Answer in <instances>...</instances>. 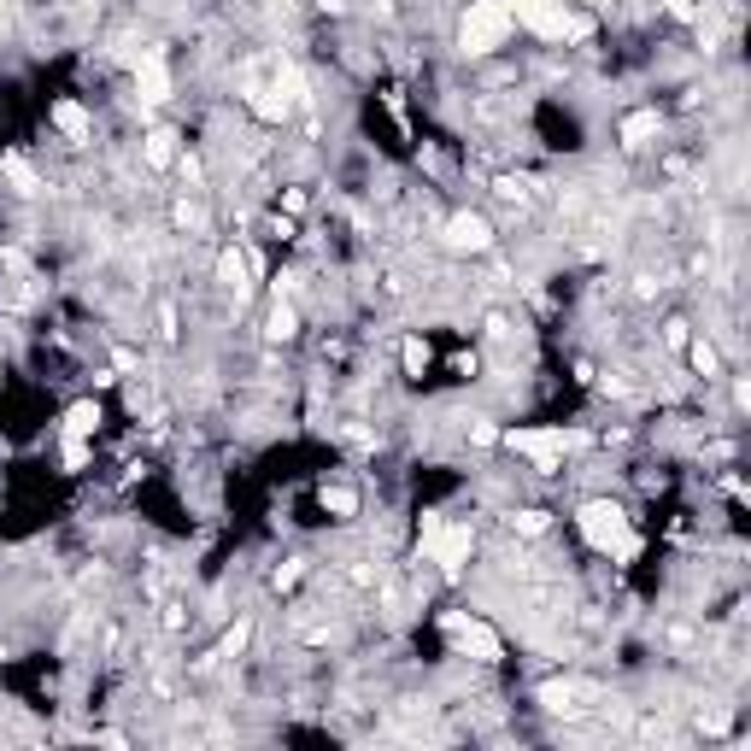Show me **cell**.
I'll return each instance as SVG.
<instances>
[{
  "label": "cell",
  "mask_w": 751,
  "mask_h": 751,
  "mask_svg": "<svg viewBox=\"0 0 751 751\" xmlns=\"http://www.w3.org/2000/svg\"><path fill=\"white\" fill-rule=\"evenodd\" d=\"M505 12H511V24H523L546 42H587L593 36V18L570 12L564 0H505Z\"/></svg>",
  "instance_id": "obj_1"
},
{
  "label": "cell",
  "mask_w": 751,
  "mask_h": 751,
  "mask_svg": "<svg viewBox=\"0 0 751 751\" xmlns=\"http://www.w3.org/2000/svg\"><path fill=\"white\" fill-rule=\"evenodd\" d=\"M499 441L511 446V452H523L534 470H558L564 464V452H575V446H587V435L581 429H564V423H546V429H505Z\"/></svg>",
  "instance_id": "obj_2"
},
{
  "label": "cell",
  "mask_w": 751,
  "mask_h": 751,
  "mask_svg": "<svg viewBox=\"0 0 751 751\" xmlns=\"http://www.w3.org/2000/svg\"><path fill=\"white\" fill-rule=\"evenodd\" d=\"M581 534H587V546L605 552V558H634V552H640V540H634V529H628V511L611 505V499L581 505Z\"/></svg>",
  "instance_id": "obj_3"
},
{
  "label": "cell",
  "mask_w": 751,
  "mask_h": 751,
  "mask_svg": "<svg viewBox=\"0 0 751 751\" xmlns=\"http://www.w3.org/2000/svg\"><path fill=\"white\" fill-rule=\"evenodd\" d=\"M511 42V12L505 0H470L464 24H458V47L464 53H493V47Z\"/></svg>",
  "instance_id": "obj_4"
},
{
  "label": "cell",
  "mask_w": 751,
  "mask_h": 751,
  "mask_svg": "<svg viewBox=\"0 0 751 751\" xmlns=\"http://www.w3.org/2000/svg\"><path fill=\"white\" fill-rule=\"evenodd\" d=\"M423 546H429V558H435L446 575H458L470 564L476 529H470V523H423Z\"/></svg>",
  "instance_id": "obj_5"
},
{
  "label": "cell",
  "mask_w": 751,
  "mask_h": 751,
  "mask_svg": "<svg viewBox=\"0 0 751 751\" xmlns=\"http://www.w3.org/2000/svg\"><path fill=\"white\" fill-rule=\"evenodd\" d=\"M446 634L458 640V652H464V658H476V663H499V658H505L499 634H493L487 622H476V617H446Z\"/></svg>",
  "instance_id": "obj_6"
},
{
  "label": "cell",
  "mask_w": 751,
  "mask_h": 751,
  "mask_svg": "<svg viewBox=\"0 0 751 751\" xmlns=\"http://www.w3.org/2000/svg\"><path fill=\"white\" fill-rule=\"evenodd\" d=\"M446 247H452V253H487V247H493V223H487L482 212L446 218Z\"/></svg>",
  "instance_id": "obj_7"
},
{
  "label": "cell",
  "mask_w": 751,
  "mask_h": 751,
  "mask_svg": "<svg viewBox=\"0 0 751 751\" xmlns=\"http://www.w3.org/2000/svg\"><path fill=\"white\" fill-rule=\"evenodd\" d=\"M47 118H53V130L65 135L71 147H83V141L94 135V118H89V106H83V100H53V112H47Z\"/></svg>",
  "instance_id": "obj_8"
},
{
  "label": "cell",
  "mask_w": 751,
  "mask_h": 751,
  "mask_svg": "<svg viewBox=\"0 0 751 751\" xmlns=\"http://www.w3.org/2000/svg\"><path fill=\"white\" fill-rule=\"evenodd\" d=\"M135 94H141L147 106L171 100V71H165V59H159V53H147V59L135 65Z\"/></svg>",
  "instance_id": "obj_9"
},
{
  "label": "cell",
  "mask_w": 751,
  "mask_h": 751,
  "mask_svg": "<svg viewBox=\"0 0 751 751\" xmlns=\"http://www.w3.org/2000/svg\"><path fill=\"white\" fill-rule=\"evenodd\" d=\"M658 130H663L658 106H646V112H628V118H622V141H628V147H646Z\"/></svg>",
  "instance_id": "obj_10"
},
{
  "label": "cell",
  "mask_w": 751,
  "mask_h": 751,
  "mask_svg": "<svg viewBox=\"0 0 751 751\" xmlns=\"http://www.w3.org/2000/svg\"><path fill=\"white\" fill-rule=\"evenodd\" d=\"M94 429H100V405H94V399H77V405L65 411V435H77V441H89Z\"/></svg>",
  "instance_id": "obj_11"
},
{
  "label": "cell",
  "mask_w": 751,
  "mask_h": 751,
  "mask_svg": "<svg viewBox=\"0 0 751 751\" xmlns=\"http://www.w3.org/2000/svg\"><path fill=\"white\" fill-rule=\"evenodd\" d=\"M323 511L347 523V517H358V493L353 487H323Z\"/></svg>",
  "instance_id": "obj_12"
},
{
  "label": "cell",
  "mask_w": 751,
  "mask_h": 751,
  "mask_svg": "<svg viewBox=\"0 0 751 751\" xmlns=\"http://www.w3.org/2000/svg\"><path fill=\"white\" fill-rule=\"evenodd\" d=\"M265 335H270V341H294V335H300V311H294V306H276V311H270V323H265Z\"/></svg>",
  "instance_id": "obj_13"
},
{
  "label": "cell",
  "mask_w": 751,
  "mask_h": 751,
  "mask_svg": "<svg viewBox=\"0 0 751 751\" xmlns=\"http://www.w3.org/2000/svg\"><path fill=\"white\" fill-rule=\"evenodd\" d=\"M223 282L235 288V294H247V253H223Z\"/></svg>",
  "instance_id": "obj_14"
},
{
  "label": "cell",
  "mask_w": 751,
  "mask_h": 751,
  "mask_svg": "<svg viewBox=\"0 0 751 751\" xmlns=\"http://www.w3.org/2000/svg\"><path fill=\"white\" fill-rule=\"evenodd\" d=\"M171 141H177L171 130H153V135H147V165H171Z\"/></svg>",
  "instance_id": "obj_15"
},
{
  "label": "cell",
  "mask_w": 751,
  "mask_h": 751,
  "mask_svg": "<svg viewBox=\"0 0 751 751\" xmlns=\"http://www.w3.org/2000/svg\"><path fill=\"white\" fill-rule=\"evenodd\" d=\"M693 370H699V376H716V370H722V358H716V347H710V341H693Z\"/></svg>",
  "instance_id": "obj_16"
},
{
  "label": "cell",
  "mask_w": 751,
  "mask_h": 751,
  "mask_svg": "<svg viewBox=\"0 0 751 751\" xmlns=\"http://www.w3.org/2000/svg\"><path fill=\"white\" fill-rule=\"evenodd\" d=\"M405 370H411V376L429 370V347H423V341H405Z\"/></svg>",
  "instance_id": "obj_17"
},
{
  "label": "cell",
  "mask_w": 751,
  "mask_h": 751,
  "mask_svg": "<svg viewBox=\"0 0 751 751\" xmlns=\"http://www.w3.org/2000/svg\"><path fill=\"white\" fill-rule=\"evenodd\" d=\"M6 177L18 182V188H24V194H36V177H30V171H24V165H18V159H6Z\"/></svg>",
  "instance_id": "obj_18"
},
{
  "label": "cell",
  "mask_w": 751,
  "mask_h": 751,
  "mask_svg": "<svg viewBox=\"0 0 751 751\" xmlns=\"http://www.w3.org/2000/svg\"><path fill=\"white\" fill-rule=\"evenodd\" d=\"M546 529V511H523V534H540Z\"/></svg>",
  "instance_id": "obj_19"
}]
</instances>
